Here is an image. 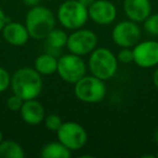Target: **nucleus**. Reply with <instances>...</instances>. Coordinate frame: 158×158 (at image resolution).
<instances>
[{
  "mask_svg": "<svg viewBox=\"0 0 158 158\" xmlns=\"http://www.w3.org/2000/svg\"><path fill=\"white\" fill-rule=\"evenodd\" d=\"M11 88L14 94L24 101L36 99L42 90L41 75L34 68H20L12 76Z\"/></svg>",
  "mask_w": 158,
  "mask_h": 158,
  "instance_id": "f257e3e1",
  "label": "nucleus"
},
{
  "mask_svg": "<svg viewBox=\"0 0 158 158\" xmlns=\"http://www.w3.org/2000/svg\"><path fill=\"white\" fill-rule=\"evenodd\" d=\"M54 25L55 18L52 11L40 6L31 8L25 19V26L29 37L36 40L46 39L47 35L54 28Z\"/></svg>",
  "mask_w": 158,
  "mask_h": 158,
  "instance_id": "f03ea898",
  "label": "nucleus"
},
{
  "mask_svg": "<svg viewBox=\"0 0 158 158\" xmlns=\"http://www.w3.org/2000/svg\"><path fill=\"white\" fill-rule=\"evenodd\" d=\"M118 63L114 53L106 48H98L91 52L89 57V69L93 76L107 80L117 72Z\"/></svg>",
  "mask_w": 158,
  "mask_h": 158,
  "instance_id": "7ed1b4c3",
  "label": "nucleus"
},
{
  "mask_svg": "<svg viewBox=\"0 0 158 158\" xmlns=\"http://www.w3.org/2000/svg\"><path fill=\"white\" fill-rule=\"evenodd\" d=\"M89 18L88 8L78 0H67L60 6L57 10V20L62 26L67 29L81 28Z\"/></svg>",
  "mask_w": 158,
  "mask_h": 158,
  "instance_id": "20e7f679",
  "label": "nucleus"
},
{
  "mask_svg": "<svg viewBox=\"0 0 158 158\" xmlns=\"http://www.w3.org/2000/svg\"><path fill=\"white\" fill-rule=\"evenodd\" d=\"M75 95L78 100L85 103H98L104 99L106 88L104 80L93 76L85 75L75 84Z\"/></svg>",
  "mask_w": 158,
  "mask_h": 158,
  "instance_id": "39448f33",
  "label": "nucleus"
},
{
  "mask_svg": "<svg viewBox=\"0 0 158 158\" xmlns=\"http://www.w3.org/2000/svg\"><path fill=\"white\" fill-rule=\"evenodd\" d=\"M87 66L84 60L76 54H65L57 60L59 76L68 84H76L86 75Z\"/></svg>",
  "mask_w": 158,
  "mask_h": 158,
  "instance_id": "423d86ee",
  "label": "nucleus"
},
{
  "mask_svg": "<svg viewBox=\"0 0 158 158\" xmlns=\"http://www.w3.org/2000/svg\"><path fill=\"white\" fill-rule=\"evenodd\" d=\"M57 140L70 151H77L86 145L88 141L85 128L75 121H66L56 131Z\"/></svg>",
  "mask_w": 158,
  "mask_h": 158,
  "instance_id": "0eeeda50",
  "label": "nucleus"
},
{
  "mask_svg": "<svg viewBox=\"0 0 158 158\" xmlns=\"http://www.w3.org/2000/svg\"><path fill=\"white\" fill-rule=\"evenodd\" d=\"M97 44L98 37L92 31L78 28L68 36L66 47L70 53L82 56L92 52L97 47Z\"/></svg>",
  "mask_w": 158,
  "mask_h": 158,
  "instance_id": "6e6552de",
  "label": "nucleus"
},
{
  "mask_svg": "<svg viewBox=\"0 0 158 158\" xmlns=\"http://www.w3.org/2000/svg\"><path fill=\"white\" fill-rule=\"evenodd\" d=\"M113 41L121 48L134 47L141 38V31L133 21H123L112 31Z\"/></svg>",
  "mask_w": 158,
  "mask_h": 158,
  "instance_id": "1a4fd4ad",
  "label": "nucleus"
},
{
  "mask_svg": "<svg viewBox=\"0 0 158 158\" xmlns=\"http://www.w3.org/2000/svg\"><path fill=\"white\" fill-rule=\"evenodd\" d=\"M133 62L142 68L154 67L158 64V42L154 40L138 42L132 49Z\"/></svg>",
  "mask_w": 158,
  "mask_h": 158,
  "instance_id": "9d476101",
  "label": "nucleus"
},
{
  "mask_svg": "<svg viewBox=\"0 0 158 158\" xmlns=\"http://www.w3.org/2000/svg\"><path fill=\"white\" fill-rule=\"evenodd\" d=\"M89 18L99 25H108L116 19L117 10L108 0H95L88 8Z\"/></svg>",
  "mask_w": 158,
  "mask_h": 158,
  "instance_id": "9b49d317",
  "label": "nucleus"
},
{
  "mask_svg": "<svg viewBox=\"0 0 158 158\" xmlns=\"http://www.w3.org/2000/svg\"><path fill=\"white\" fill-rule=\"evenodd\" d=\"M123 10L133 22H144L151 15L152 6L149 0H125Z\"/></svg>",
  "mask_w": 158,
  "mask_h": 158,
  "instance_id": "f8f14e48",
  "label": "nucleus"
},
{
  "mask_svg": "<svg viewBox=\"0 0 158 158\" xmlns=\"http://www.w3.org/2000/svg\"><path fill=\"white\" fill-rule=\"evenodd\" d=\"M20 112L23 120L31 126H37L44 120L46 110L42 104L36 99L24 101Z\"/></svg>",
  "mask_w": 158,
  "mask_h": 158,
  "instance_id": "ddd939ff",
  "label": "nucleus"
},
{
  "mask_svg": "<svg viewBox=\"0 0 158 158\" xmlns=\"http://www.w3.org/2000/svg\"><path fill=\"white\" fill-rule=\"evenodd\" d=\"M2 36L8 44L15 47L24 46L29 38L26 26L16 22H8L2 29Z\"/></svg>",
  "mask_w": 158,
  "mask_h": 158,
  "instance_id": "4468645a",
  "label": "nucleus"
},
{
  "mask_svg": "<svg viewBox=\"0 0 158 158\" xmlns=\"http://www.w3.org/2000/svg\"><path fill=\"white\" fill-rule=\"evenodd\" d=\"M35 69L40 75L49 76L57 70V60L51 54H41L35 60Z\"/></svg>",
  "mask_w": 158,
  "mask_h": 158,
  "instance_id": "2eb2a0df",
  "label": "nucleus"
},
{
  "mask_svg": "<svg viewBox=\"0 0 158 158\" xmlns=\"http://www.w3.org/2000/svg\"><path fill=\"white\" fill-rule=\"evenodd\" d=\"M70 149L61 142H50L41 149L40 156L42 158H68L70 157Z\"/></svg>",
  "mask_w": 158,
  "mask_h": 158,
  "instance_id": "dca6fc26",
  "label": "nucleus"
},
{
  "mask_svg": "<svg viewBox=\"0 0 158 158\" xmlns=\"http://www.w3.org/2000/svg\"><path fill=\"white\" fill-rule=\"evenodd\" d=\"M25 153L18 142L6 140L0 142V158H24Z\"/></svg>",
  "mask_w": 158,
  "mask_h": 158,
  "instance_id": "f3484780",
  "label": "nucleus"
},
{
  "mask_svg": "<svg viewBox=\"0 0 158 158\" xmlns=\"http://www.w3.org/2000/svg\"><path fill=\"white\" fill-rule=\"evenodd\" d=\"M67 39L68 36L66 35L65 31L57 28H53L46 37L48 46L53 49H61L65 47L67 44Z\"/></svg>",
  "mask_w": 158,
  "mask_h": 158,
  "instance_id": "a211bd4d",
  "label": "nucleus"
},
{
  "mask_svg": "<svg viewBox=\"0 0 158 158\" xmlns=\"http://www.w3.org/2000/svg\"><path fill=\"white\" fill-rule=\"evenodd\" d=\"M62 123L63 121H62L61 117L56 114H51L44 117V126L47 127V129L51 130V131H57Z\"/></svg>",
  "mask_w": 158,
  "mask_h": 158,
  "instance_id": "6ab92c4d",
  "label": "nucleus"
},
{
  "mask_svg": "<svg viewBox=\"0 0 158 158\" xmlns=\"http://www.w3.org/2000/svg\"><path fill=\"white\" fill-rule=\"evenodd\" d=\"M144 28L151 35L158 36V14L149 15L144 21Z\"/></svg>",
  "mask_w": 158,
  "mask_h": 158,
  "instance_id": "aec40b11",
  "label": "nucleus"
},
{
  "mask_svg": "<svg viewBox=\"0 0 158 158\" xmlns=\"http://www.w3.org/2000/svg\"><path fill=\"white\" fill-rule=\"evenodd\" d=\"M23 103H24V100L22 98H20L19 95L14 94L11 95L9 99L7 100V106L10 110H13V112H16V110H20L21 107H22Z\"/></svg>",
  "mask_w": 158,
  "mask_h": 158,
  "instance_id": "412c9836",
  "label": "nucleus"
},
{
  "mask_svg": "<svg viewBox=\"0 0 158 158\" xmlns=\"http://www.w3.org/2000/svg\"><path fill=\"white\" fill-rule=\"evenodd\" d=\"M117 61H119L123 64H129L133 62V51L130 48H123L118 52Z\"/></svg>",
  "mask_w": 158,
  "mask_h": 158,
  "instance_id": "4be33fe9",
  "label": "nucleus"
},
{
  "mask_svg": "<svg viewBox=\"0 0 158 158\" xmlns=\"http://www.w3.org/2000/svg\"><path fill=\"white\" fill-rule=\"evenodd\" d=\"M10 85H11V78L9 73L5 68L0 67V93L5 92Z\"/></svg>",
  "mask_w": 158,
  "mask_h": 158,
  "instance_id": "5701e85b",
  "label": "nucleus"
},
{
  "mask_svg": "<svg viewBox=\"0 0 158 158\" xmlns=\"http://www.w3.org/2000/svg\"><path fill=\"white\" fill-rule=\"evenodd\" d=\"M9 22V18H7V15L5 14L3 10L0 8V31H2L3 27L7 23Z\"/></svg>",
  "mask_w": 158,
  "mask_h": 158,
  "instance_id": "b1692460",
  "label": "nucleus"
},
{
  "mask_svg": "<svg viewBox=\"0 0 158 158\" xmlns=\"http://www.w3.org/2000/svg\"><path fill=\"white\" fill-rule=\"evenodd\" d=\"M23 2L28 7H36V6L39 5L40 0H23Z\"/></svg>",
  "mask_w": 158,
  "mask_h": 158,
  "instance_id": "393cba45",
  "label": "nucleus"
},
{
  "mask_svg": "<svg viewBox=\"0 0 158 158\" xmlns=\"http://www.w3.org/2000/svg\"><path fill=\"white\" fill-rule=\"evenodd\" d=\"M78 1L81 3V5H84L86 8H89L93 2H94L95 0H78Z\"/></svg>",
  "mask_w": 158,
  "mask_h": 158,
  "instance_id": "a878e982",
  "label": "nucleus"
},
{
  "mask_svg": "<svg viewBox=\"0 0 158 158\" xmlns=\"http://www.w3.org/2000/svg\"><path fill=\"white\" fill-rule=\"evenodd\" d=\"M153 82L158 88V68L155 70V73H154V75H153Z\"/></svg>",
  "mask_w": 158,
  "mask_h": 158,
  "instance_id": "bb28decb",
  "label": "nucleus"
},
{
  "mask_svg": "<svg viewBox=\"0 0 158 158\" xmlns=\"http://www.w3.org/2000/svg\"><path fill=\"white\" fill-rule=\"evenodd\" d=\"M154 140H155L156 143H158V130L155 132V134H154Z\"/></svg>",
  "mask_w": 158,
  "mask_h": 158,
  "instance_id": "cd10ccee",
  "label": "nucleus"
},
{
  "mask_svg": "<svg viewBox=\"0 0 158 158\" xmlns=\"http://www.w3.org/2000/svg\"><path fill=\"white\" fill-rule=\"evenodd\" d=\"M2 138H3V135H2V132H1V130H0V142L2 141Z\"/></svg>",
  "mask_w": 158,
  "mask_h": 158,
  "instance_id": "c85d7f7f",
  "label": "nucleus"
},
{
  "mask_svg": "<svg viewBox=\"0 0 158 158\" xmlns=\"http://www.w3.org/2000/svg\"><path fill=\"white\" fill-rule=\"evenodd\" d=\"M156 156H157V157H158V152H157V154H156Z\"/></svg>",
  "mask_w": 158,
  "mask_h": 158,
  "instance_id": "c756f323",
  "label": "nucleus"
}]
</instances>
